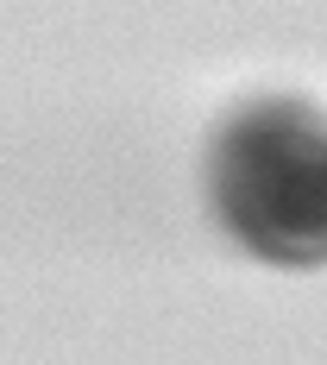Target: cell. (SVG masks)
Returning a JSON list of instances; mask_svg holds the SVG:
<instances>
[{
    "label": "cell",
    "mask_w": 327,
    "mask_h": 365,
    "mask_svg": "<svg viewBox=\"0 0 327 365\" xmlns=\"http://www.w3.org/2000/svg\"><path fill=\"white\" fill-rule=\"evenodd\" d=\"M214 220L239 252L321 271L327 264V113L302 95H252L208 145Z\"/></svg>",
    "instance_id": "obj_1"
}]
</instances>
